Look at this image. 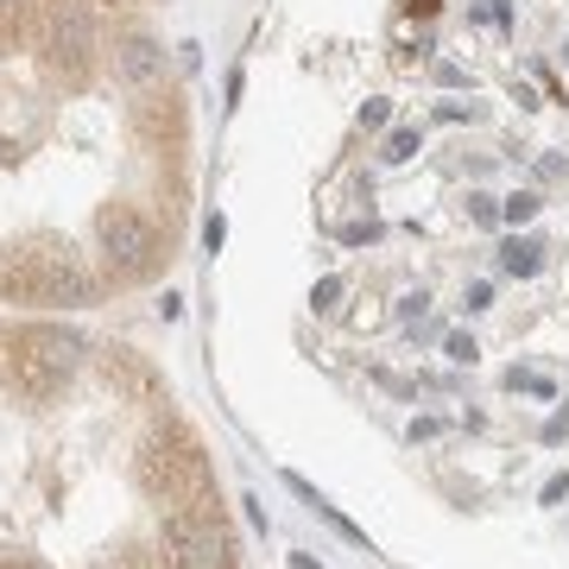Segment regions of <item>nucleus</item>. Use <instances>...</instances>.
I'll return each mask as SVG.
<instances>
[{"label":"nucleus","instance_id":"obj_3","mask_svg":"<svg viewBox=\"0 0 569 569\" xmlns=\"http://www.w3.org/2000/svg\"><path fill=\"white\" fill-rule=\"evenodd\" d=\"M96 247H102L114 266H146L153 228H146V215H133V209H108L102 222H96Z\"/></svg>","mask_w":569,"mask_h":569},{"label":"nucleus","instance_id":"obj_2","mask_svg":"<svg viewBox=\"0 0 569 569\" xmlns=\"http://www.w3.org/2000/svg\"><path fill=\"white\" fill-rule=\"evenodd\" d=\"M45 52H52V64H70V70H82L89 64V52H96V26H89V13L82 7H52L45 13Z\"/></svg>","mask_w":569,"mask_h":569},{"label":"nucleus","instance_id":"obj_10","mask_svg":"<svg viewBox=\"0 0 569 569\" xmlns=\"http://www.w3.org/2000/svg\"><path fill=\"white\" fill-rule=\"evenodd\" d=\"M443 355H449L456 367H475L481 361V342L468 336V330H449V336H443Z\"/></svg>","mask_w":569,"mask_h":569},{"label":"nucleus","instance_id":"obj_21","mask_svg":"<svg viewBox=\"0 0 569 569\" xmlns=\"http://www.w3.org/2000/svg\"><path fill=\"white\" fill-rule=\"evenodd\" d=\"M0 569H38L32 557H0Z\"/></svg>","mask_w":569,"mask_h":569},{"label":"nucleus","instance_id":"obj_5","mask_svg":"<svg viewBox=\"0 0 569 569\" xmlns=\"http://www.w3.org/2000/svg\"><path fill=\"white\" fill-rule=\"evenodd\" d=\"M114 70H121V77H127L133 89H146V82H153L158 70H165V52H158L153 38H127V45L114 52Z\"/></svg>","mask_w":569,"mask_h":569},{"label":"nucleus","instance_id":"obj_4","mask_svg":"<svg viewBox=\"0 0 569 569\" xmlns=\"http://www.w3.org/2000/svg\"><path fill=\"white\" fill-rule=\"evenodd\" d=\"M20 342H26L38 361H52L57 373H77V367L89 361V342H82L77 330H57V323H32V330H20Z\"/></svg>","mask_w":569,"mask_h":569},{"label":"nucleus","instance_id":"obj_19","mask_svg":"<svg viewBox=\"0 0 569 569\" xmlns=\"http://www.w3.org/2000/svg\"><path fill=\"white\" fill-rule=\"evenodd\" d=\"M361 127H387V102H367L361 108Z\"/></svg>","mask_w":569,"mask_h":569},{"label":"nucleus","instance_id":"obj_16","mask_svg":"<svg viewBox=\"0 0 569 569\" xmlns=\"http://www.w3.org/2000/svg\"><path fill=\"white\" fill-rule=\"evenodd\" d=\"M564 171H569V165H564L557 153H544V158H538V183H557Z\"/></svg>","mask_w":569,"mask_h":569},{"label":"nucleus","instance_id":"obj_13","mask_svg":"<svg viewBox=\"0 0 569 569\" xmlns=\"http://www.w3.org/2000/svg\"><path fill=\"white\" fill-rule=\"evenodd\" d=\"M336 298H342V279H336V272L311 284V304H316V311H336Z\"/></svg>","mask_w":569,"mask_h":569},{"label":"nucleus","instance_id":"obj_20","mask_svg":"<svg viewBox=\"0 0 569 569\" xmlns=\"http://www.w3.org/2000/svg\"><path fill=\"white\" fill-rule=\"evenodd\" d=\"M291 569H323V564H316L311 550H291Z\"/></svg>","mask_w":569,"mask_h":569},{"label":"nucleus","instance_id":"obj_6","mask_svg":"<svg viewBox=\"0 0 569 569\" xmlns=\"http://www.w3.org/2000/svg\"><path fill=\"white\" fill-rule=\"evenodd\" d=\"M38 298H52V304H96V279H82V272H45Z\"/></svg>","mask_w":569,"mask_h":569},{"label":"nucleus","instance_id":"obj_15","mask_svg":"<svg viewBox=\"0 0 569 569\" xmlns=\"http://www.w3.org/2000/svg\"><path fill=\"white\" fill-rule=\"evenodd\" d=\"M443 431H449L443 417H412V443H431V437H443Z\"/></svg>","mask_w":569,"mask_h":569},{"label":"nucleus","instance_id":"obj_8","mask_svg":"<svg viewBox=\"0 0 569 569\" xmlns=\"http://www.w3.org/2000/svg\"><path fill=\"white\" fill-rule=\"evenodd\" d=\"M417 153H424V140H417V127H399V133H387V146H380V158H387V165H412Z\"/></svg>","mask_w":569,"mask_h":569},{"label":"nucleus","instance_id":"obj_18","mask_svg":"<svg viewBox=\"0 0 569 569\" xmlns=\"http://www.w3.org/2000/svg\"><path fill=\"white\" fill-rule=\"evenodd\" d=\"M569 437V412H557L550 424H544V443H564Z\"/></svg>","mask_w":569,"mask_h":569},{"label":"nucleus","instance_id":"obj_1","mask_svg":"<svg viewBox=\"0 0 569 569\" xmlns=\"http://www.w3.org/2000/svg\"><path fill=\"white\" fill-rule=\"evenodd\" d=\"M158 544L178 569H222L228 564V538L209 513H165L158 518Z\"/></svg>","mask_w":569,"mask_h":569},{"label":"nucleus","instance_id":"obj_9","mask_svg":"<svg viewBox=\"0 0 569 569\" xmlns=\"http://www.w3.org/2000/svg\"><path fill=\"white\" fill-rule=\"evenodd\" d=\"M538 209H544L538 190H513V197H500V222H513V228H518V222H532Z\"/></svg>","mask_w":569,"mask_h":569},{"label":"nucleus","instance_id":"obj_11","mask_svg":"<svg viewBox=\"0 0 569 569\" xmlns=\"http://www.w3.org/2000/svg\"><path fill=\"white\" fill-rule=\"evenodd\" d=\"M506 387H513V392H532V399H557V380H544V373H525V367H513V373H506Z\"/></svg>","mask_w":569,"mask_h":569},{"label":"nucleus","instance_id":"obj_12","mask_svg":"<svg viewBox=\"0 0 569 569\" xmlns=\"http://www.w3.org/2000/svg\"><path fill=\"white\" fill-rule=\"evenodd\" d=\"M468 222H475V228H500V197L475 190V197H468Z\"/></svg>","mask_w":569,"mask_h":569},{"label":"nucleus","instance_id":"obj_17","mask_svg":"<svg viewBox=\"0 0 569 569\" xmlns=\"http://www.w3.org/2000/svg\"><path fill=\"white\" fill-rule=\"evenodd\" d=\"M564 493H569V475H550V481H544V506H557Z\"/></svg>","mask_w":569,"mask_h":569},{"label":"nucleus","instance_id":"obj_22","mask_svg":"<svg viewBox=\"0 0 569 569\" xmlns=\"http://www.w3.org/2000/svg\"><path fill=\"white\" fill-rule=\"evenodd\" d=\"M405 7H412V13H431V7H437V0H405Z\"/></svg>","mask_w":569,"mask_h":569},{"label":"nucleus","instance_id":"obj_7","mask_svg":"<svg viewBox=\"0 0 569 569\" xmlns=\"http://www.w3.org/2000/svg\"><path fill=\"white\" fill-rule=\"evenodd\" d=\"M500 266H506L513 279H532V272H538V266H544V247H538V241H532V234H513V241L500 247Z\"/></svg>","mask_w":569,"mask_h":569},{"label":"nucleus","instance_id":"obj_14","mask_svg":"<svg viewBox=\"0 0 569 569\" xmlns=\"http://www.w3.org/2000/svg\"><path fill=\"white\" fill-rule=\"evenodd\" d=\"M342 241H348V247H361V241H380V222H348V228H342Z\"/></svg>","mask_w":569,"mask_h":569}]
</instances>
